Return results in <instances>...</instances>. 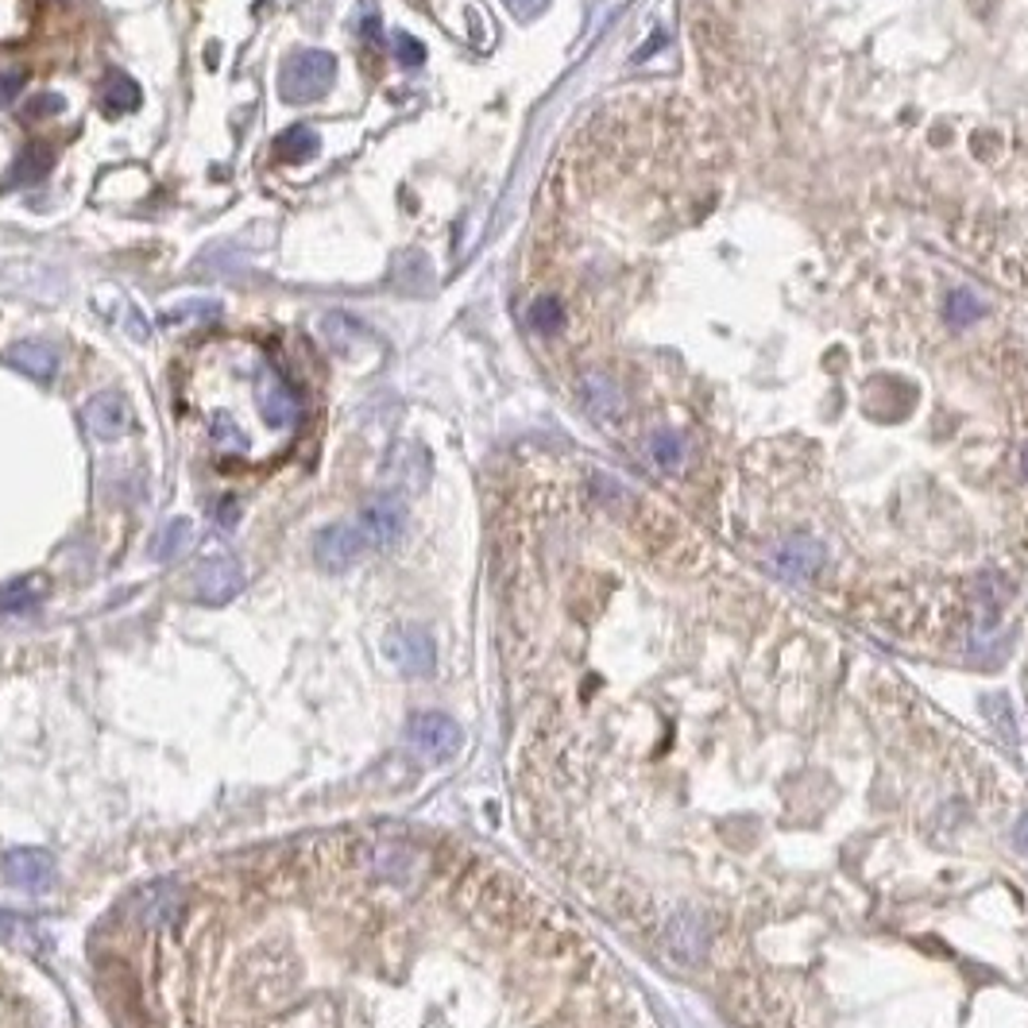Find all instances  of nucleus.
Returning <instances> with one entry per match:
<instances>
[{
  "label": "nucleus",
  "instance_id": "nucleus-1",
  "mask_svg": "<svg viewBox=\"0 0 1028 1028\" xmlns=\"http://www.w3.org/2000/svg\"><path fill=\"white\" fill-rule=\"evenodd\" d=\"M337 82V59L329 51H298L287 59L279 74L282 101L290 105H306L317 97L329 94V85Z\"/></svg>",
  "mask_w": 1028,
  "mask_h": 1028
},
{
  "label": "nucleus",
  "instance_id": "nucleus-2",
  "mask_svg": "<svg viewBox=\"0 0 1028 1028\" xmlns=\"http://www.w3.org/2000/svg\"><path fill=\"white\" fill-rule=\"evenodd\" d=\"M407 742L418 758H430V762H449L457 758V750L464 747V731L457 727V719L442 712H418L407 723Z\"/></svg>",
  "mask_w": 1028,
  "mask_h": 1028
},
{
  "label": "nucleus",
  "instance_id": "nucleus-3",
  "mask_svg": "<svg viewBox=\"0 0 1028 1028\" xmlns=\"http://www.w3.org/2000/svg\"><path fill=\"white\" fill-rule=\"evenodd\" d=\"M402 530H407V507L399 495H375L360 510V534H364L367 549H391V545H399Z\"/></svg>",
  "mask_w": 1028,
  "mask_h": 1028
},
{
  "label": "nucleus",
  "instance_id": "nucleus-4",
  "mask_svg": "<svg viewBox=\"0 0 1028 1028\" xmlns=\"http://www.w3.org/2000/svg\"><path fill=\"white\" fill-rule=\"evenodd\" d=\"M383 654L391 657V662L399 665L402 673H410V677H425V673L434 669V662H437L434 638L425 634L422 627L391 630V634L383 638Z\"/></svg>",
  "mask_w": 1028,
  "mask_h": 1028
},
{
  "label": "nucleus",
  "instance_id": "nucleus-5",
  "mask_svg": "<svg viewBox=\"0 0 1028 1028\" xmlns=\"http://www.w3.org/2000/svg\"><path fill=\"white\" fill-rule=\"evenodd\" d=\"M367 542L360 534V527H349V522H337V527H325L322 534L314 537V561L322 565L325 572H344L364 557Z\"/></svg>",
  "mask_w": 1028,
  "mask_h": 1028
},
{
  "label": "nucleus",
  "instance_id": "nucleus-6",
  "mask_svg": "<svg viewBox=\"0 0 1028 1028\" xmlns=\"http://www.w3.org/2000/svg\"><path fill=\"white\" fill-rule=\"evenodd\" d=\"M255 407H259V414H264V422L271 430H287V425L298 422V395L290 391V383L275 367H259Z\"/></svg>",
  "mask_w": 1028,
  "mask_h": 1028
},
{
  "label": "nucleus",
  "instance_id": "nucleus-7",
  "mask_svg": "<svg viewBox=\"0 0 1028 1028\" xmlns=\"http://www.w3.org/2000/svg\"><path fill=\"white\" fill-rule=\"evenodd\" d=\"M194 592L205 604H229L232 595L244 592V565L237 557H209V561L197 565Z\"/></svg>",
  "mask_w": 1028,
  "mask_h": 1028
},
{
  "label": "nucleus",
  "instance_id": "nucleus-8",
  "mask_svg": "<svg viewBox=\"0 0 1028 1028\" xmlns=\"http://www.w3.org/2000/svg\"><path fill=\"white\" fill-rule=\"evenodd\" d=\"M4 878L24 893H43L55 882V859L43 847H16L4 855Z\"/></svg>",
  "mask_w": 1028,
  "mask_h": 1028
},
{
  "label": "nucleus",
  "instance_id": "nucleus-9",
  "mask_svg": "<svg viewBox=\"0 0 1028 1028\" xmlns=\"http://www.w3.org/2000/svg\"><path fill=\"white\" fill-rule=\"evenodd\" d=\"M85 425H89V434L101 437V442H117V437L128 434V425H132V410H128V402L120 399L117 391H101L85 402Z\"/></svg>",
  "mask_w": 1028,
  "mask_h": 1028
},
{
  "label": "nucleus",
  "instance_id": "nucleus-10",
  "mask_svg": "<svg viewBox=\"0 0 1028 1028\" xmlns=\"http://www.w3.org/2000/svg\"><path fill=\"white\" fill-rule=\"evenodd\" d=\"M665 940H669V947L680 955V959L700 963V959H704L707 940H712V935H707V928H704V920H700V912L680 909L677 917L669 920V928H665Z\"/></svg>",
  "mask_w": 1028,
  "mask_h": 1028
},
{
  "label": "nucleus",
  "instance_id": "nucleus-11",
  "mask_svg": "<svg viewBox=\"0 0 1028 1028\" xmlns=\"http://www.w3.org/2000/svg\"><path fill=\"white\" fill-rule=\"evenodd\" d=\"M9 364L16 367V372L32 375V379L47 383L59 372V352H55L47 340H20V344L9 349Z\"/></svg>",
  "mask_w": 1028,
  "mask_h": 1028
},
{
  "label": "nucleus",
  "instance_id": "nucleus-12",
  "mask_svg": "<svg viewBox=\"0 0 1028 1028\" xmlns=\"http://www.w3.org/2000/svg\"><path fill=\"white\" fill-rule=\"evenodd\" d=\"M271 147H275V155H279V159L306 162V159H314V155L322 152V136H317V128L294 124V128H287V132H279Z\"/></svg>",
  "mask_w": 1028,
  "mask_h": 1028
},
{
  "label": "nucleus",
  "instance_id": "nucleus-13",
  "mask_svg": "<svg viewBox=\"0 0 1028 1028\" xmlns=\"http://www.w3.org/2000/svg\"><path fill=\"white\" fill-rule=\"evenodd\" d=\"M190 545H194V522H190V519H170L167 527L159 530V537H155L152 557L167 565V561H174V557H182Z\"/></svg>",
  "mask_w": 1028,
  "mask_h": 1028
},
{
  "label": "nucleus",
  "instance_id": "nucleus-14",
  "mask_svg": "<svg viewBox=\"0 0 1028 1028\" xmlns=\"http://www.w3.org/2000/svg\"><path fill=\"white\" fill-rule=\"evenodd\" d=\"M650 460H654L662 472H677L685 460H689V445L677 430H654L650 434Z\"/></svg>",
  "mask_w": 1028,
  "mask_h": 1028
},
{
  "label": "nucleus",
  "instance_id": "nucleus-15",
  "mask_svg": "<svg viewBox=\"0 0 1028 1028\" xmlns=\"http://www.w3.org/2000/svg\"><path fill=\"white\" fill-rule=\"evenodd\" d=\"M55 167V155L47 144H32L24 147V155L16 159V167H12V179L24 182V186H35V182H43L47 174H51Z\"/></svg>",
  "mask_w": 1028,
  "mask_h": 1028
},
{
  "label": "nucleus",
  "instance_id": "nucleus-16",
  "mask_svg": "<svg viewBox=\"0 0 1028 1028\" xmlns=\"http://www.w3.org/2000/svg\"><path fill=\"white\" fill-rule=\"evenodd\" d=\"M527 322L537 337H557L565 329V306L557 298H537V302H530Z\"/></svg>",
  "mask_w": 1028,
  "mask_h": 1028
},
{
  "label": "nucleus",
  "instance_id": "nucleus-17",
  "mask_svg": "<svg viewBox=\"0 0 1028 1028\" xmlns=\"http://www.w3.org/2000/svg\"><path fill=\"white\" fill-rule=\"evenodd\" d=\"M140 101H144V94H140V85L132 82V77L112 74L109 82H105V105H109L112 112H136Z\"/></svg>",
  "mask_w": 1028,
  "mask_h": 1028
},
{
  "label": "nucleus",
  "instance_id": "nucleus-18",
  "mask_svg": "<svg viewBox=\"0 0 1028 1028\" xmlns=\"http://www.w3.org/2000/svg\"><path fill=\"white\" fill-rule=\"evenodd\" d=\"M213 442L221 445V449H244V434L237 430V422H232V414H225V410H217L213 414Z\"/></svg>",
  "mask_w": 1028,
  "mask_h": 1028
},
{
  "label": "nucleus",
  "instance_id": "nucleus-19",
  "mask_svg": "<svg viewBox=\"0 0 1028 1028\" xmlns=\"http://www.w3.org/2000/svg\"><path fill=\"white\" fill-rule=\"evenodd\" d=\"M62 97L59 94H32L24 105V120H43V117H59L62 112Z\"/></svg>",
  "mask_w": 1028,
  "mask_h": 1028
},
{
  "label": "nucleus",
  "instance_id": "nucleus-20",
  "mask_svg": "<svg viewBox=\"0 0 1028 1028\" xmlns=\"http://www.w3.org/2000/svg\"><path fill=\"white\" fill-rule=\"evenodd\" d=\"M221 314V306L217 302H179V310H170V322H205V317H217Z\"/></svg>",
  "mask_w": 1028,
  "mask_h": 1028
},
{
  "label": "nucleus",
  "instance_id": "nucleus-21",
  "mask_svg": "<svg viewBox=\"0 0 1028 1028\" xmlns=\"http://www.w3.org/2000/svg\"><path fill=\"white\" fill-rule=\"evenodd\" d=\"M27 85V74L20 66H0V105H12L20 89Z\"/></svg>",
  "mask_w": 1028,
  "mask_h": 1028
},
{
  "label": "nucleus",
  "instance_id": "nucleus-22",
  "mask_svg": "<svg viewBox=\"0 0 1028 1028\" xmlns=\"http://www.w3.org/2000/svg\"><path fill=\"white\" fill-rule=\"evenodd\" d=\"M395 55H399L402 66H422L425 47H422V43H418L410 32H399V35H395Z\"/></svg>",
  "mask_w": 1028,
  "mask_h": 1028
},
{
  "label": "nucleus",
  "instance_id": "nucleus-23",
  "mask_svg": "<svg viewBox=\"0 0 1028 1028\" xmlns=\"http://www.w3.org/2000/svg\"><path fill=\"white\" fill-rule=\"evenodd\" d=\"M507 4H510V12H515L519 20H534L537 12L545 9V0H507Z\"/></svg>",
  "mask_w": 1028,
  "mask_h": 1028
},
{
  "label": "nucleus",
  "instance_id": "nucleus-24",
  "mask_svg": "<svg viewBox=\"0 0 1028 1028\" xmlns=\"http://www.w3.org/2000/svg\"><path fill=\"white\" fill-rule=\"evenodd\" d=\"M16 932H20V920L0 909V940H16Z\"/></svg>",
  "mask_w": 1028,
  "mask_h": 1028
},
{
  "label": "nucleus",
  "instance_id": "nucleus-25",
  "mask_svg": "<svg viewBox=\"0 0 1028 1028\" xmlns=\"http://www.w3.org/2000/svg\"><path fill=\"white\" fill-rule=\"evenodd\" d=\"M217 515H221V527H232V522H237V499H225Z\"/></svg>",
  "mask_w": 1028,
  "mask_h": 1028
},
{
  "label": "nucleus",
  "instance_id": "nucleus-26",
  "mask_svg": "<svg viewBox=\"0 0 1028 1028\" xmlns=\"http://www.w3.org/2000/svg\"><path fill=\"white\" fill-rule=\"evenodd\" d=\"M1013 843H1017L1020 850L1028 855V817H1020V824H1017V832H1013Z\"/></svg>",
  "mask_w": 1028,
  "mask_h": 1028
},
{
  "label": "nucleus",
  "instance_id": "nucleus-27",
  "mask_svg": "<svg viewBox=\"0 0 1028 1028\" xmlns=\"http://www.w3.org/2000/svg\"><path fill=\"white\" fill-rule=\"evenodd\" d=\"M364 35H367V39H372V43H379V20H375V16H367V20H364Z\"/></svg>",
  "mask_w": 1028,
  "mask_h": 1028
},
{
  "label": "nucleus",
  "instance_id": "nucleus-28",
  "mask_svg": "<svg viewBox=\"0 0 1028 1028\" xmlns=\"http://www.w3.org/2000/svg\"><path fill=\"white\" fill-rule=\"evenodd\" d=\"M51 4H66V0H51Z\"/></svg>",
  "mask_w": 1028,
  "mask_h": 1028
}]
</instances>
